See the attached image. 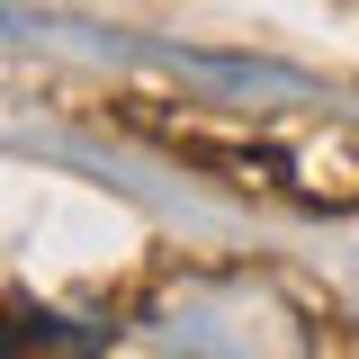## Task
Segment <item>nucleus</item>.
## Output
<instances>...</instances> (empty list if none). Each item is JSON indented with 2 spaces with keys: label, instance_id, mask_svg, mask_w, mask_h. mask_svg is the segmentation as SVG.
I'll return each mask as SVG.
<instances>
[{
  "label": "nucleus",
  "instance_id": "obj_1",
  "mask_svg": "<svg viewBox=\"0 0 359 359\" xmlns=\"http://www.w3.org/2000/svg\"><path fill=\"white\" fill-rule=\"evenodd\" d=\"M9 351H18V332H9V323H0V359H9Z\"/></svg>",
  "mask_w": 359,
  "mask_h": 359
}]
</instances>
